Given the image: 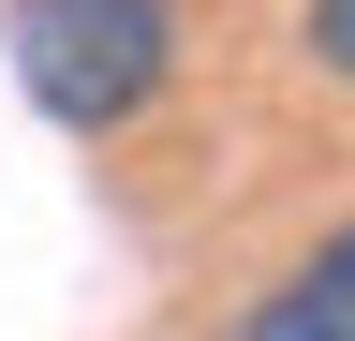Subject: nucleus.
<instances>
[{
  "label": "nucleus",
  "mask_w": 355,
  "mask_h": 341,
  "mask_svg": "<svg viewBox=\"0 0 355 341\" xmlns=\"http://www.w3.org/2000/svg\"><path fill=\"white\" fill-rule=\"evenodd\" d=\"M296 45H311V74L355 90V0H296Z\"/></svg>",
  "instance_id": "3"
},
{
  "label": "nucleus",
  "mask_w": 355,
  "mask_h": 341,
  "mask_svg": "<svg viewBox=\"0 0 355 341\" xmlns=\"http://www.w3.org/2000/svg\"><path fill=\"white\" fill-rule=\"evenodd\" d=\"M222 341H355V223H326V238H311Z\"/></svg>",
  "instance_id": "2"
},
{
  "label": "nucleus",
  "mask_w": 355,
  "mask_h": 341,
  "mask_svg": "<svg viewBox=\"0 0 355 341\" xmlns=\"http://www.w3.org/2000/svg\"><path fill=\"white\" fill-rule=\"evenodd\" d=\"M0 60L60 134H119L178 74V0H0Z\"/></svg>",
  "instance_id": "1"
}]
</instances>
